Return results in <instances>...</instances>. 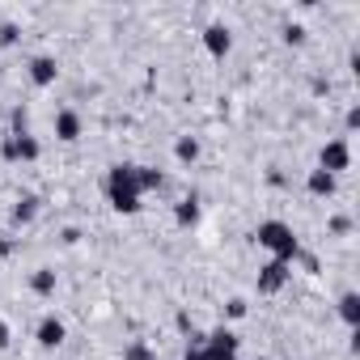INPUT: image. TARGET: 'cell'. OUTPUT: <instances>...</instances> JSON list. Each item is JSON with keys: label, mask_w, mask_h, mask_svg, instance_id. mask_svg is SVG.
I'll list each match as a JSON object with an SVG mask.
<instances>
[{"label": "cell", "mask_w": 360, "mask_h": 360, "mask_svg": "<svg viewBox=\"0 0 360 360\" xmlns=\"http://www.w3.org/2000/svg\"><path fill=\"white\" fill-rule=\"evenodd\" d=\"M0 157H5V161H39L43 157V144L30 131H22V136L5 131V140H0Z\"/></svg>", "instance_id": "4"}, {"label": "cell", "mask_w": 360, "mask_h": 360, "mask_svg": "<svg viewBox=\"0 0 360 360\" xmlns=\"http://www.w3.org/2000/svg\"><path fill=\"white\" fill-rule=\"evenodd\" d=\"M9 343H13V326H9V322H5V318H0V352H5V347H9Z\"/></svg>", "instance_id": "23"}, {"label": "cell", "mask_w": 360, "mask_h": 360, "mask_svg": "<svg viewBox=\"0 0 360 360\" xmlns=\"http://www.w3.org/2000/svg\"><path fill=\"white\" fill-rule=\"evenodd\" d=\"M255 242H259L271 259H280V263H297V255H301V238L292 233L288 221H263V225L255 229Z\"/></svg>", "instance_id": "2"}, {"label": "cell", "mask_w": 360, "mask_h": 360, "mask_svg": "<svg viewBox=\"0 0 360 360\" xmlns=\"http://www.w3.org/2000/svg\"><path fill=\"white\" fill-rule=\"evenodd\" d=\"M280 39H284L288 47H305V26H292V22H288V26L280 30Z\"/></svg>", "instance_id": "20"}, {"label": "cell", "mask_w": 360, "mask_h": 360, "mask_svg": "<svg viewBox=\"0 0 360 360\" xmlns=\"http://www.w3.org/2000/svg\"><path fill=\"white\" fill-rule=\"evenodd\" d=\"M200 339H204V335H195V343L183 352V360H204V347H200Z\"/></svg>", "instance_id": "25"}, {"label": "cell", "mask_w": 360, "mask_h": 360, "mask_svg": "<svg viewBox=\"0 0 360 360\" xmlns=\"http://www.w3.org/2000/svg\"><path fill=\"white\" fill-rule=\"evenodd\" d=\"M305 191H309V195H318V200H330V195L339 191V178H335V174H326V169H309Z\"/></svg>", "instance_id": "10"}, {"label": "cell", "mask_w": 360, "mask_h": 360, "mask_svg": "<svg viewBox=\"0 0 360 360\" xmlns=\"http://www.w3.org/2000/svg\"><path fill=\"white\" fill-rule=\"evenodd\" d=\"M335 309H339V318H343L352 330L360 326V292H352V288H347V292L339 297V305H335Z\"/></svg>", "instance_id": "13"}, {"label": "cell", "mask_w": 360, "mask_h": 360, "mask_svg": "<svg viewBox=\"0 0 360 360\" xmlns=\"http://www.w3.org/2000/svg\"><path fill=\"white\" fill-rule=\"evenodd\" d=\"M123 360H157V356H153V347H148V343H140V339H136V343H127V347H123Z\"/></svg>", "instance_id": "19"}, {"label": "cell", "mask_w": 360, "mask_h": 360, "mask_svg": "<svg viewBox=\"0 0 360 360\" xmlns=\"http://www.w3.org/2000/svg\"><path fill=\"white\" fill-rule=\"evenodd\" d=\"M136 183H140V191H157L165 178H161V169H153V165H136Z\"/></svg>", "instance_id": "17"}, {"label": "cell", "mask_w": 360, "mask_h": 360, "mask_svg": "<svg viewBox=\"0 0 360 360\" xmlns=\"http://www.w3.org/2000/svg\"><path fill=\"white\" fill-rule=\"evenodd\" d=\"M56 140H64V144H77L81 140V115L77 110H60L56 115Z\"/></svg>", "instance_id": "11"}, {"label": "cell", "mask_w": 360, "mask_h": 360, "mask_svg": "<svg viewBox=\"0 0 360 360\" xmlns=\"http://www.w3.org/2000/svg\"><path fill=\"white\" fill-rule=\"evenodd\" d=\"M39 208H43L39 195H22V200L13 204V225H30V221L39 217Z\"/></svg>", "instance_id": "14"}, {"label": "cell", "mask_w": 360, "mask_h": 360, "mask_svg": "<svg viewBox=\"0 0 360 360\" xmlns=\"http://www.w3.org/2000/svg\"><path fill=\"white\" fill-rule=\"evenodd\" d=\"M330 233H335V238H347V233H352V217H343V212L330 217Z\"/></svg>", "instance_id": "21"}, {"label": "cell", "mask_w": 360, "mask_h": 360, "mask_svg": "<svg viewBox=\"0 0 360 360\" xmlns=\"http://www.w3.org/2000/svg\"><path fill=\"white\" fill-rule=\"evenodd\" d=\"M22 43V26L18 22H0V47H18Z\"/></svg>", "instance_id": "18"}, {"label": "cell", "mask_w": 360, "mask_h": 360, "mask_svg": "<svg viewBox=\"0 0 360 360\" xmlns=\"http://www.w3.org/2000/svg\"><path fill=\"white\" fill-rule=\"evenodd\" d=\"M26 72H30V85H39V89H47V85L60 81V64H56V56H34V60L26 64Z\"/></svg>", "instance_id": "8"}, {"label": "cell", "mask_w": 360, "mask_h": 360, "mask_svg": "<svg viewBox=\"0 0 360 360\" xmlns=\"http://www.w3.org/2000/svg\"><path fill=\"white\" fill-rule=\"evenodd\" d=\"M318 169H326V174H335V178H339L343 169H352V148H347L343 136L322 144V153H318Z\"/></svg>", "instance_id": "5"}, {"label": "cell", "mask_w": 360, "mask_h": 360, "mask_svg": "<svg viewBox=\"0 0 360 360\" xmlns=\"http://www.w3.org/2000/svg\"><path fill=\"white\" fill-rule=\"evenodd\" d=\"M343 127H347V131H356V127H360V106H352V110L343 115Z\"/></svg>", "instance_id": "24"}, {"label": "cell", "mask_w": 360, "mask_h": 360, "mask_svg": "<svg viewBox=\"0 0 360 360\" xmlns=\"http://www.w3.org/2000/svg\"><path fill=\"white\" fill-rule=\"evenodd\" d=\"M174 157L183 161V165H191V161L200 157V140H195V136H178V140H174Z\"/></svg>", "instance_id": "16"}, {"label": "cell", "mask_w": 360, "mask_h": 360, "mask_svg": "<svg viewBox=\"0 0 360 360\" xmlns=\"http://www.w3.org/2000/svg\"><path fill=\"white\" fill-rule=\"evenodd\" d=\"M64 335H68V326H64L56 314H47V318L34 326V339H39V347H43V352H56V347L64 343Z\"/></svg>", "instance_id": "9"}, {"label": "cell", "mask_w": 360, "mask_h": 360, "mask_svg": "<svg viewBox=\"0 0 360 360\" xmlns=\"http://www.w3.org/2000/svg\"><path fill=\"white\" fill-rule=\"evenodd\" d=\"M204 51L212 56V60H225L229 51H233V30L225 26V22H212V26H204Z\"/></svg>", "instance_id": "7"}, {"label": "cell", "mask_w": 360, "mask_h": 360, "mask_svg": "<svg viewBox=\"0 0 360 360\" xmlns=\"http://www.w3.org/2000/svg\"><path fill=\"white\" fill-rule=\"evenodd\" d=\"M30 292H34V297H51V292H56V271H51V267H39V271L30 276Z\"/></svg>", "instance_id": "15"}, {"label": "cell", "mask_w": 360, "mask_h": 360, "mask_svg": "<svg viewBox=\"0 0 360 360\" xmlns=\"http://www.w3.org/2000/svg\"><path fill=\"white\" fill-rule=\"evenodd\" d=\"M225 314H229V318H246V301H242V297H233V301L225 305Z\"/></svg>", "instance_id": "22"}, {"label": "cell", "mask_w": 360, "mask_h": 360, "mask_svg": "<svg viewBox=\"0 0 360 360\" xmlns=\"http://www.w3.org/2000/svg\"><path fill=\"white\" fill-rule=\"evenodd\" d=\"M200 347H204V360H238L242 339H238L229 326H217L212 335H204V339H200Z\"/></svg>", "instance_id": "3"}, {"label": "cell", "mask_w": 360, "mask_h": 360, "mask_svg": "<svg viewBox=\"0 0 360 360\" xmlns=\"http://www.w3.org/2000/svg\"><path fill=\"white\" fill-rule=\"evenodd\" d=\"M102 191H106V204H110L119 217H136V212H140L144 191H140V183H136V165H131V161H119V165L106 169Z\"/></svg>", "instance_id": "1"}, {"label": "cell", "mask_w": 360, "mask_h": 360, "mask_svg": "<svg viewBox=\"0 0 360 360\" xmlns=\"http://www.w3.org/2000/svg\"><path fill=\"white\" fill-rule=\"evenodd\" d=\"M292 276V263H280V259H267L259 267V297H276Z\"/></svg>", "instance_id": "6"}, {"label": "cell", "mask_w": 360, "mask_h": 360, "mask_svg": "<svg viewBox=\"0 0 360 360\" xmlns=\"http://www.w3.org/2000/svg\"><path fill=\"white\" fill-rule=\"evenodd\" d=\"M195 221H200V200H195V195H187V200L174 204V225H178V229H191Z\"/></svg>", "instance_id": "12"}]
</instances>
